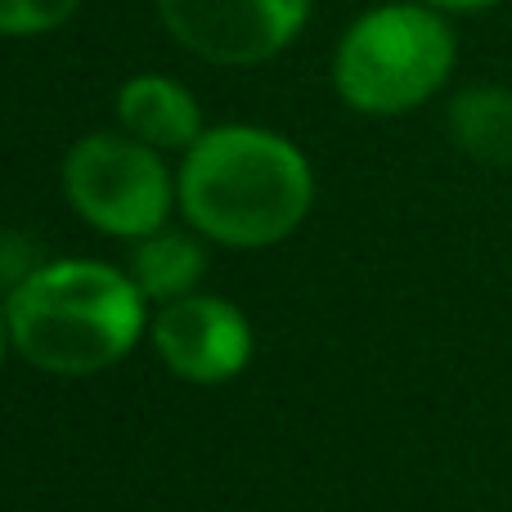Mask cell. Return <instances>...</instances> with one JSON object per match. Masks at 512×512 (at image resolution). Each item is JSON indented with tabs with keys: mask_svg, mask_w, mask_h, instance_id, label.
<instances>
[{
	"mask_svg": "<svg viewBox=\"0 0 512 512\" xmlns=\"http://www.w3.org/2000/svg\"><path fill=\"white\" fill-rule=\"evenodd\" d=\"M9 315H5V301H0V360H5V351H9Z\"/></svg>",
	"mask_w": 512,
	"mask_h": 512,
	"instance_id": "cell-13",
	"label": "cell"
},
{
	"mask_svg": "<svg viewBox=\"0 0 512 512\" xmlns=\"http://www.w3.org/2000/svg\"><path fill=\"white\" fill-rule=\"evenodd\" d=\"M81 0H0V36H41L77 14Z\"/></svg>",
	"mask_w": 512,
	"mask_h": 512,
	"instance_id": "cell-10",
	"label": "cell"
},
{
	"mask_svg": "<svg viewBox=\"0 0 512 512\" xmlns=\"http://www.w3.org/2000/svg\"><path fill=\"white\" fill-rule=\"evenodd\" d=\"M450 135L468 158L512 167V90L472 86L450 104Z\"/></svg>",
	"mask_w": 512,
	"mask_h": 512,
	"instance_id": "cell-9",
	"label": "cell"
},
{
	"mask_svg": "<svg viewBox=\"0 0 512 512\" xmlns=\"http://www.w3.org/2000/svg\"><path fill=\"white\" fill-rule=\"evenodd\" d=\"M63 189L81 221L117 239H144L167 225L171 176L158 149L131 135L95 131L63 158Z\"/></svg>",
	"mask_w": 512,
	"mask_h": 512,
	"instance_id": "cell-4",
	"label": "cell"
},
{
	"mask_svg": "<svg viewBox=\"0 0 512 512\" xmlns=\"http://www.w3.org/2000/svg\"><path fill=\"white\" fill-rule=\"evenodd\" d=\"M117 122L131 140L149 144V149H194L203 140V113H198L194 95L171 77H131L117 90Z\"/></svg>",
	"mask_w": 512,
	"mask_h": 512,
	"instance_id": "cell-7",
	"label": "cell"
},
{
	"mask_svg": "<svg viewBox=\"0 0 512 512\" xmlns=\"http://www.w3.org/2000/svg\"><path fill=\"white\" fill-rule=\"evenodd\" d=\"M180 207L189 225L225 248H270L310 212L315 176L297 144L261 126H216L185 153Z\"/></svg>",
	"mask_w": 512,
	"mask_h": 512,
	"instance_id": "cell-1",
	"label": "cell"
},
{
	"mask_svg": "<svg viewBox=\"0 0 512 512\" xmlns=\"http://www.w3.org/2000/svg\"><path fill=\"white\" fill-rule=\"evenodd\" d=\"M167 32L221 68L265 63L301 32L310 0H158Z\"/></svg>",
	"mask_w": 512,
	"mask_h": 512,
	"instance_id": "cell-5",
	"label": "cell"
},
{
	"mask_svg": "<svg viewBox=\"0 0 512 512\" xmlns=\"http://www.w3.org/2000/svg\"><path fill=\"white\" fill-rule=\"evenodd\" d=\"M153 351L185 382H230L252 360V324L221 297L189 292L153 315Z\"/></svg>",
	"mask_w": 512,
	"mask_h": 512,
	"instance_id": "cell-6",
	"label": "cell"
},
{
	"mask_svg": "<svg viewBox=\"0 0 512 512\" xmlns=\"http://www.w3.org/2000/svg\"><path fill=\"white\" fill-rule=\"evenodd\" d=\"M454 32L432 5H382L346 27L333 54V86L355 113L396 117L445 86Z\"/></svg>",
	"mask_w": 512,
	"mask_h": 512,
	"instance_id": "cell-3",
	"label": "cell"
},
{
	"mask_svg": "<svg viewBox=\"0 0 512 512\" xmlns=\"http://www.w3.org/2000/svg\"><path fill=\"white\" fill-rule=\"evenodd\" d=\"M41 265H50L41 252V243L18 234V230H0V292H5V297L23 288Z\"/></svg>",
	"mask_w": 512,
	"mask_h": 512,
	"instance_id": "cell-11",
	"label": "cell"
},
{
	"mask_svg": "<svg viewBox=\"0 0 512 512\" xmlns=\"http://www.w3.org/2000/svg\"><path fill=\"white\" fill-rule=\"evenodd\" d=\"M423 5H432V9H486V5H495V0H423Z\"/></svg>",
	"mask_w": 512,
	"mask_h": 512,
	"instance_id": "cell-12",
	"label": "cell"
},
{
	"mask_svg": "<svg viewBox=\"0 0 512 512\" xmlns=\"http://www.w3.org/2000/svg\"><path fill=\"white\" fill-rule=\"evenodd\" d=\"M203 265L207 256L198 248L194 234H180V230H158V234H144L135 239L131 252V279L135 288L144 292V301H180L194 292V283L203 279Z\"/></svg>",
	"mask_w": 512,
	"mask_h": 512,
	"instance_id": "cell-8",
	"label": "cell"
},
{
	"mask_svg": "<svg viewBox=\"0 0 512 512\" xmlns=\"http://www.w3.org/2000/svg\"><path fill=\"white\" fill-rule=\"evenodd\" d=\"M9 342L27 364L59 378H86L144 333V292L131 274L99 261H50L5 297Z\"/></svg>",
	"mask_w": 512,
	"mask_h": 512,
	"instance_id": "cell-2",
	"label": "cell"
}]
</instances>
